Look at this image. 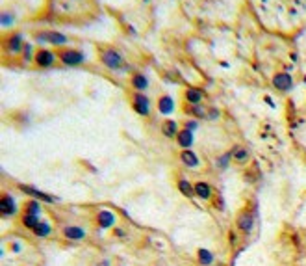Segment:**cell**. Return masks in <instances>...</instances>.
Masks as SVG:
<instances>
[{
    "label": "cell",
    "mask_w": 306,
    "mask_h": 266,
    "mask_svg": "<svg viewBox=\"0 0 306 266\" xmlns=\"http://www.w3.org/2000/svg\"><path fill=\"white\" fill-rule=\"evenodd\" d=\"M210 203H214V207H215L217 210H223V209H224V201H223V197H221L219 194H215V195H214V199L210 201Z\"/></svg>",
    "instance_id": "30"
},
{
    "label": "cell",
    "mask_w": 306,
    "mask_h": 266,
    "mask_svg": "<svg viewBox=\"0 0 306 266\" xmlns=\"http://www.w3.org/2000/svg\"><path fill=\"white\" fill-rule=\"evenodd\" d=\"M206 119H212V121L219 119V110H217V108H208V112H206Z\"/></svg>",
    "instance_id": "33"
},
{
    "label": "cell",
    "mask_w": 306,
    "mask_h": 266,
    "mask_svg": "<svg viewBox=\"0 0 306 266\" xmlns=\"http://www.w3.org/2000/svg\"><path fill=\"white\" fill-rule=\"evenodd\" d=\"M20 58H22V61H24V63H32V61L36 60V52H34V43H28V41H26L24 51H22Z\"/></svg>",
    "instance_id": "29"
},
{
    "label": "cell",
    "mask_w": 306,
    "mask_h": 266,
    "mask_svg": "<svg viewBox=\"0 0 306 266\" xmlns=\"http://www.w3.org/2000/svg\"><path fill=\"white\" fill-rule=\"evenodd\" d=\"M195 255H197V261L200 266H212L215 262V253L208 248H197Z\"/></svg>",
    "instance_id": "21"
},
{
    "label": "cell",
    "mask_w": 306,
    "mask_h": 266,
    "mask_svg": "<svg viewBox=\"0 0 306 266\" xmlns=\"http://www.w3.org/2000/svg\"><path fill=\"white\" fill-rule=\"evenodd\" d=\"M230 153H232V162L238 164V166H245V164L250 162L249 149L243 147V145H234V147L230 149Z\"/></svg>",
    "instance_id": "19"
},
{
    "label": "cell",
    "mask_w": 306,
    "mask_h": 266,
    "mask_svg": "<svg viewBox=\"0 0 306 266\" xmlns=\"http://www.w3.org/2000/svg\"><path fill=\"white\" fill-rule=\"evenodd\" d=\"M130 86H132L134 92H139V93H145L150 86V80L145 73L141 71H132L130 75Z\"/></svg>",
    "instance_id": "14"
},
{
    "label": "cell",
    "mask_w": 306,
    "mask_h": 266,
    "mask_svg": "<svg viewBox=\"0 0 306 266\" xmlns=\"http://www.w3.org/2000/svg\"><path fill=\"white\" fill-rule=\"evenodd\" d=\"M184 128H189V130H197L199 128V119H188V121H184Z\"/></svg>",
    "instance_id": "31"
},
{
    "label": "cell",
    "mask_w": 306,
    "mask_h": 266,
    "mask_svg": "<svg viewBox=\"0 0 306 266\" xmlns=\"http://www.w3.org/2000/svg\"><path fill=\"white\" fill-rule=\"evenodd\" d=\"M184 101H186V104L199 106L204 101V92L200 87H193V86L186 87V90H184Z\"/></svg>",
    "instance_id": "15"
},
{
    "label": "cell",
    "mask_w": 306,
    "mask_h": 266,
    "mask_svg": "<svg viewBox=\"0 0 306 266\" xmlns=\"http://www.w3.org/2000/svg\"><path fill=\"white\" fill-rule=\"evenodd\" d=\"M19 188L24 190L26 194L30 195V197H34V199H39L41 203H43V201H46V203H58V201H60L58 197H54V195L46 194V192H41V190L34 188V186H24V184H20Z\"/></svg>",
    "instance_id": "17"
},
{
    "label": "cell",
    "mask_w": 306,
    "mask_h": 266,
    "mask_svg": "<svg viewBox=\"0 0 306 266\" xmlns=\"http://www.w3.org/2000/svg\"><path fill=\"white\" fill-rule=\"evenodd\" d=\"M256 224V216L250 209H241L238 214H236V227L238 231H241L243 235H250L252 229H254Z\"/></svg>",
    "instance_id": "6"
},
{
    "label": "cell",
    "mask_w": 306,
    "mask_h": 266,
    "mask_svg": "<svg viewBox=\"0 0 306 266\" xmlns=\"http://www.w3.org/2000/svg\"><path fill=\"white\" fill-rule=\"evenodd\" d=\"M58 60L60 63H63L65 67H80L87 61L86 52L80 51V49H74V47H61L56 49Z\"/></svg>",
    "instance_id": "2"
},
{
    "label": "cell",
    "mask_w": 306,
    "mask_h": 266,
    "mask_svg": "<svg viewBox=\"0 0 306 266\" xmlns=\"http://www.w3.org/2000/svg\"><path fill=\"white\" fill-rule=\"evenodd\" d=\"M178 132H180L178 121H174V119H163V123H162V134L165 136V138L174 140Z\"/></svg>",
    "instance_id": "20"
},
{
    "label": "cell",
    "mask_w": 306,
    "mask_h": 266,
    "mask_svg": "<svg viewBox=\"0 0 306 266\" xmlns=\"http://www.w3.org/2000/svg\"><path fill=\"white\" fill-rule=\"evenodd\" d=\"M95 225L100 227V229H113V227H117V214L110 209H102L97 212L95 216Z\"/></svg>",
    "instance_id": "10"
},
{
    "label": "cell",
    "mask_w": 306,
    "mask_h": 266,
    "mask_svg": "<svg viewBox=\"0 0 306 266\" xmlns=\"http://www.w3.org/2000/svg\"><path fill=\"white\" fill-rule=\"evenodd\" d=\"M230 164H232V153H230V151H226L224 154H221V157H217V159H215V168L221 169V171L228 169Z\"/></svg>",
    "instance_id": "28"
},
{
    "label": "cell",
    "mask_w": 306,
    "mask_h": 266,
    "mask_svg": "<svg viewBox=\"0 0 306 266\" xmlns=\"http://www.w3.org/2000/svg\"><path fill=\"white\" fill-rule=\"evenodd\" d=\"M184 112L193 119H206V112H208V110H206L202 104H199V106H193V104H184Z\"/></svg>",
    "instance_id": "25"
},
{
    "label": "cell",
    "mask_w": 306,
    "mask_h": 266,
    "mask_svg": "<svg viewBox=\"0 0 306 266\" xmlns=\"http://www.w3.org/2000/svg\"><path fill=\"white\" fill-rule=\"evenodd\" d=\"M32 233H34L37 238H48V236L52 235V224L48 220H43V218H41V221L37 224V227L32 231Z\"/></svg>",
    "instance_id": "24"
},
{
    "label": "cell",
    "mask_w": 306,
    "mask_h": 266,
    "mask_svg": "<svg viewBox=\"0 0 306 266\" xmlns=\"http://www.w3.org/2000/svg\"><path fill=\"white\" fill-rule=\"evenodd\" d=\"M34 41L36 43H46V45H52L56 49H61V47H67L69 43V37L63 34V32H56V30H41L34 34Z\"/></svg>",
    "instance_id": "3"
},
{
    "label": "cell",
    "mask_w": 306,
    "mask_h": 266,
    "mask_svg": "<svg viewBox=\"0 0 306 266\" xmlns=\"http://www.w3.org/2000/svg\"><path fill=\"white\" fill-rule=\"evenodd\" d=\"M130 108H132L138 116H141V118H148L150 112H152V101H150V97L145 95V93L134 92L132 95H130Z\"/></svg>",
    "instance_id": "4"
},
{
    "label": "cell",
    "mask_w": 306,
    "mask_h": 266,
    "mask_svg": "<svg viewBox=\"0 0 306 266\" xmlns=\"http://www.w3.org/2000/svg\"><path fill=\"white\" fill-rule=\"evenodd\" d=\"M178 160H180V164H182L184 168H189V169H199L200 168L199 154L195 153L193 149H180Z\"/></svg>",
    "instance_id": "12"
},
{
    "label": "cell",
    "mask_w": 306,
    "mask_h": 266,
    "mask_svg": "<svg viewBox=\"0 0 306 266\" xmlns=\"http://www.w3.org/2000/svg\"><path fill=\"white\" fill-rule=\"evenodd\" d=\"M41 221L39 216H30V214H22L20 216V225L28 231H34L37 227V224Z\"/></svg>",
    "instance_id": "27"
},
{
    "label": "cell",
    "mask_w": 306,
    "mask_h": 266,
    "mask_svg": "<svg viewBox=\"0 0 306 266\" xmlns=\"http://www.w3.org/2000/svg\"><path fill=\"white\" fill-rule=\"evenodd\" d=\"M156 106H158V112L162 114V116H171V114L176 110V102H174V99L171 97V95H160L158 97V102H156Z\"/></svg>",
    "instance_id": "18"
},
{
    "label": "cell",
    "mask_w": 306,
    "mask_h": 266,
    "mask_svg": "<svg viewBox=\"0 0 306 266\" xmlns=\"http://www.w3.org/2000/svg\"><path fill=\"white\" fill-rule=\"evenodd\" d=\"M24 45H26V41L19 32H10V34H4V37H2L4 51H8L10 54H13V56H20L22 51H24Z\"/></svg>",
    "instance_id": "5"
},
{
    "label": "cell",
    "mask_w": 306,
    "mask_h": 266,
    "mask_svg": "<svg viewBox=\"0 0 306 266\" xmlns=\"http://www.w3.org/2000/svg\"><path fill=\"white\" fill-rule=\"evenodd\" d=\"M56 61H58L56 51L45 49V47H41V49L36 51V60H34V63H36L39 69H50V67H54Z\"/></svg>",
    "instance_id": "8"
},
{
    "label": "cell",
    "mask_w": 306,
    "mask_h": 266,
    "mask_svg": "<svg viewBox=\"0 0 306 266\" xmlns=\"http://www.w3.org/2000/svg\"><path fill=\"white\" fill-rule=\"evenodd\" d=\"M22 214H30V216H39L43 214V205H41L39 199H34V197H30L28 201H24V205H22Z\"/></svg>",
    "instance_id": "22"
},
{
    "label": "cell",
    "mask_w": 306,
    "mask_h": 266,
    "mask_svg": "<svg viewBox=\"0 0 306 266\" xmlns=\"http://www.w3.org/2000/svg\"><path fill=\"white\" fill-rule=\"evenodd\" d=\"M193 192H195V197H199L202 201H212L214 199V195L217 194L214 190V186L206 181H197L193 183Z\"/></svg>",
    "instance_id": "13"
},
{
    "label": "cell",
    "mask_w": 306,
    "mask_h": 266,
    "mask_svg": "<svg viewBox=\"0 0 306 266\" xmlns=\"http://www.w3.org/2000/svg\"><path fill=\"white\" fill-rule=\"evenodd\" d=\"M60 235L63 240H69V242H84L87 238V231L82 227V225H74V224H69V225H63L60 231Z\"/></svg>",
    "instance_id": "7"
},
{
    "label": "cell",
    "mask_w": 306,
    "mask_h": 266,
    "mask_svg": "<svg viewBox=\"0 0 306 266\" xmlns=\"http://www.w3.org/2000/svg\"><path fill=\"white\" fill-rule=\"evenodd\" d=\"M15 214H19V205H17L15 197L10 192H4L2 197H0V216L4 220H8V218H13Z\"/></svg>",
    "instance_id": "9"
},
{
    "label": "cell",
    "mask_w": 306,
    "mask_h": 266,
    "mask_svg": "<svg viewBox=\"0 0 306 266\" xmlns=\"http://www.w3.org/2000/svg\"><path fill=\"white\" fill-rule=\"evenodd\" d=\"M271 84H273V87L275 90H278V92L286 93V92H291L293 90V77H291L290 73L286 71H278L273 75V78H271Z\"/></svg>",
    "instance_id": "11"
},
{
    "label": "cell",
    "mask_w": 306,
    "mask_h": 266,
    "mask_svg": "<svg viewBox=\"0 0 306 266\" xmlns=\"http://www.w3.org/2000/svg\"><path fill=\"white\" fill-rule=\"evenodd\" d=\"M176 188H178V192L184 195V197H188V199H193L195 197L193 183H189L186 177H180V179L176 181Z\"/></svg>",
    "instance_id": "23"
},
{
    "label": "cell",
    "mask_w": 306,
    "mask_h": 266,
    "mask_svg": "<svg viewBox=\"0 0 306 266\" xmlns=\"http://www.w3.org/2000/svg\"><path fill=\"white\" fill-rule=\"evenodd\" d=\"M176 145L180 149H191L195 143V132L193 130H189V128H180V132L176 134V138H174Z\"/></svg>",
    "instance_id": "16"
},
{
    "label": "cell",
    "mask_w": 306,
    "mask_h": 266,
    "mask_svg": "<svg viewBox=\"0 0 306 266\" xmlns=\"http://www.w3.org/2000/svg\"><path fill=\"white\" fill-rule=\"evenodd\" d=\"M98 61L112 71H122L128 67L126 58L122 56V52L117 51L115 47H102L98 51Z\"/></svg>",
    "instance_id": "1"
},
{
    "label": "cell",
    "mask_w": 306,
    "mask_h": 266,
    "mask_svg": "<svg viewBox=\"0 0 306 266\" xmlns=\"http://www.w3.org/2000/svg\"><path fill=\"white\" fill-rule=\"evenodd\" d=\"M15 23H17V15L13 11L6 10L0 13V26H2L4 30H10L11 26H15Z\"/></svg>",
    "instance_id": "26"
},
{
    "label": "cell",
    "mask_w": 306,
    "mask_h": 266,
    "mask_svg": "<svg viewBox=\"0 0 306 266\" xmlns=\"http://www.w3.org/2000/svg\"><path fill=\"white\" fill-rule=\"evenodd\" d=\"M113 236L115 238H126V231L122 227H113Z\"/></svg>",
    "instance_id": "34"
},
{
    "label": "cell",
    "mask_w": 306,
    "mask_h": 266,
    "mask_svg": "<svg viewBox=\"0 0 306 266\" xmlns=\"http://www.w3.org/2000/svg\"><path fill=\"white\" fill-rule=\"evenodd\" d=\"M22 248H24V244H22L20 240L10 242V251H11V253H20V251H22Z\"/></svg>",
    "instance_id": "32"
}]
</instances>
